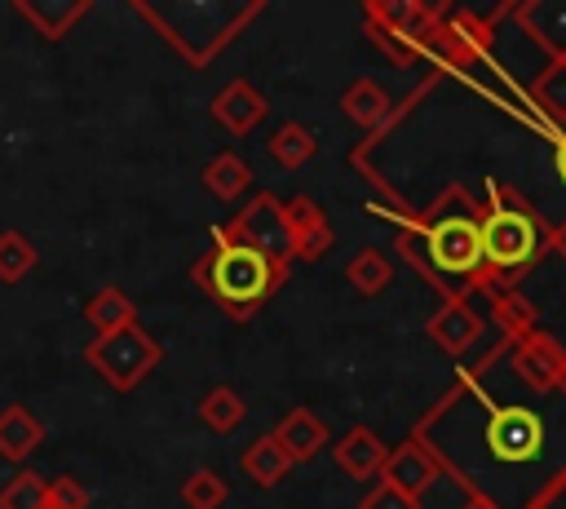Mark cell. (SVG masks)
I'll use <instances>...</instances> for the list:
<instances>
[{
    "instance_id": "20",
    "label": "cell",
    "mask_w": 566,
    "mask_h": 509,
    "mask_svg": "<svg viewBox=\"0 0 566 509\" xmlns=\"http://www.w3.org/2000/svg\"><path fill=\"white\" fill-rule=\"evenodd\" d=\"M84 319H88L93 336H111V332L137 323V305H133V297H128L124 288L106 283V288H97V292L84 301Z\"/></svg>"
},
{
    "instance_id": "28",
    "label": "cell",
    "mask_w": 566,
    "mask_h": 509,
    "mask_svg": "<svg viewBox=\"0 0 566 509\" xmlns=\"http://www.w3.org/2000/svg\"><path fill=\"white\" fill-rule=\"evenodd\" d=\"M226 496H230V487H226V478L217 469H195L181 482V505L186 509H221Z\"/></svg>"
},
{
    "instance_id": "27",
    "label": "cell",
    "mask_w": 566,
    "mask_h": 509,
    "mask_svg": "<svg viewBox=\"0 0 566 509\" xmlns=\"http://www.w3.org/2000/svg\"><path fill=\"white\" fill-rule=\"evenodd\" d=\"M40 266V248L22 230H0V283H22Z\"/></svg>"
},
{
    "instance_id": "11",
    "label": "cell",
    "mask_w": 566,
    "mask_h": 509,
    "mask_svg": "<svg viewBox=\"0 0 566 509\" xmlns=\"http://www.w3.org/2000/svg\"><path fill=\"white\" fill-rule=\"evenodd\" d=\"M504 18L548 53V62H566V0H517L504 4Z\"/></svg>"
},
{
    "instance_id": "6",
    "label": "cell",
    "mask_w": 566,
    "mask_h": 509,
    "mask_svg": "<svg viewBox=\"0 0 566 509\" xmlns=\"http://www.w3.org/2000/svg\"><path fill=\"white\" fill-rule=\"evenodd\" d=\"M84 363L115 389V394H128L137 389L159 363H164V345L142 328V323H128L111 336H93L84 345Z\"/></svg>"
},
{
    "instance_id": "34",
    "label": "cell",
    "mask_w": 566,
    "mask_h": 509,
    "mask_svg": "<svg viewBox=\"0 0 566 509\" xmlns=\"http://www.w3.org/2000/svg\"><path fill=\"white\" fill-rule=\"evenodd\" d=\"M548 248H553V252H557V257L566 261V226H557V230H548Z\"/></svg>"
},
{
    "instance_id": "12",
    "label": "cell",
    "mask_w": 566,
    "mask_h": 509,
    "mask_svg": "<svg viewBox=\"0 0 566 509\" xmlns=\"http://www.w3.org/2000/svg\"><path fill=\"white\" fill-rule=\"evenodd\" d=\"M509 345V359H513V372L539 389H553V385H566V350L548 336V332H526L517 341H504Z\"/></svg>"
},
{
    "instance_id": "16",
    "label": "cell",
    "mask_w": 566,
    "mask_h": 509,
    "mask_svg": "<svg viewBox=\"0 0 566 509\" xmlns=\"http://www.w3.org/2000/svg\"><path fill=\"white\" fill-rule=\"evenodd\" d=\"M270 438L283 447V456L296 465V460H310V456H318L323 447H327V420L318 416V412H310V407H292L274 429H270Z\"/></svg>"
},
{
    "instance_id": "23",
    "label": "cell",
    "mask_w": 566,
    "mask_h": 509,
    "mask_svg": "<svg viewBox=\"0 0 566 509\" xmlns=\"http://www.w3.org/2000/svg\"><path fill=\"white\" fill-rule=\"evenodd\" d=\"M239 469H243L256 487H274V482L292 469V460L283 456V447H279L270 434H261L256 443H248V447L239 451Z\"/></svg>"
},
{
    "instance_id": "13",
    "label": "cell",
    "mask_w": 566,
    "mask_h": 509,
    "mask_svg": "<svg viewBox=\"0 0 566 509\" xmlns=\"http://www.w3.org/2000/svg\"><path fill=\"white\" fill-rule=\"evenodd\" d=\"M433 478H438V460H433V456L424 451V443H416L411 434H407L394 451H385V465H380V482H385V487H394V491L420 500L424 487H433Z\"/></svg>"
},
{
    "instance_id": "4",
    "label": "cell",
    "mask_w": 566,
    "mask_h": 509,
    "mask_svg": "<svg viewBox=\"0 0 566 509\" xmlns=\"http://www.w3.org/2000/svg\"><path fill=\"white\" fill-rule=\"evenodd\" d=\"M287 274H292V266L270 261L265 252L226 239L217 226H212V248L190 266V279L203 288V297H212L239 323L252 319L274 297V288L287 283Z\"/></svg>"
},
{
    "instance_id": "18",
    "label": "cell",
    "mask_w": 566,
    "mask_h": 509,
    "mask_svg": "<svg viewBox=\"0 0 566 509\" xmlns=\"http://www.w3.org/2000/svg\"><path fill=\"white\" fill-rule=\"evenodd\" d=\"M44 443V425L27 403H4L0 407V456L4 460H27Z\"/></svg>"
},
{
    "instance_id": "2",
    "label": "cell",
    "mask_w": 566,
    "mask_h": 509,
    "mask_svg": "<svg viewBox=\"0 0 566 509\" xmlns=\"http://www.w3.org/2000/svg\"><path fill=\"white\" fill-rule=\"evenodd\" d=\"M376 217L398 226V248L402 257L442 292V297H464L473 292L486 270H482V243H478V212L482 204L464 195L460 186H447L429 208H371Z\"/></svg>"
},
{
    "instance_id": "30",
    "label": "cell",
    "mask_w": 566,
    "mask_h": 509,
    "mask_svg": "<svg viewBox=\"0 0 566 509\" xmlns=\"http://www.w3.org/2000/svg\"><path fill=\"white\" fill-rule=\"evenodd\" d=\"M40 509H88V491L75 474H57L44 491V505Z\"/></svg>"
},
{
    "instance_id": "3",
    "label": "cell",
    "mask_w": 566,
    "mask_h": 509,
    "mask_svg": "<svg viewBox=\"0 0 566 509\" xmlns=\"http://www.w3.org/2000/svg\"><path fill=\"white\" fill-rule=\"evenodd\" d=\"M133 13L164 35L181 62H190L195 71H203L226 44H234V35H243V27H252L265 4L261 0H133Z\"/></svg>"
},
{
    "instance_id": "29",
    "label": "cell",
    "mask_w": 566,
    "mask_h": 509,
    "mask_svg": "<svg viewBox=\"0 0 566 509\" xmlns=\"http://www.w3.org/2000/svg\"><path fill=\"white\" fill-rule=\"evenodd\" d=\"M49 482L35 469H18L4 487H0V509H40L44 505Z\"/></svg>"
},
{
    "instance_id": "1",
    "label": "cell",
    "mask_w": 566,
    "mask_h": 509,
    "mask_svg": "<svg viewBox=\"0 0 566 509\" xmlns=\"http://www.w3.org/2000/svg\"><path fill=\"white\" fill-rule=\"evenodd\" d=\"M411 438L491 509H535L566 478V385L539 389L513 372L495 341L455 372L442 398L411 425Z\"/></svg>"
},
{
    "instance_id": "9",
    "label": "cell",
    "mask_w": 566,
    "mask_h": 509,
    "mask_svg": "<svg viewBox=\"0 0 566 509\" xmlns=\"http://www.w3.org/2000/svg\"><path fill=\"white\" fill-rule=\"evenodd\" d=\"M469 297L478 301V310L486 314V323H495L500 341H517V336L535 332V319H539V314H535V301H531L526 292H517L513 283L486 274Z\"/></svg>"
},
{
    "instance_id": "31",
    "label": "cell",
    "mask_w": 566,
    "mask_h": 509,
    "mask_svg": "<svg viewBox=\"0 0 566 509\" xmlns=\"http://www.w3.org/2000/svg\"><path fill=\"white\" fill-rule=\"evenodd\" d=\"M358 509H420V500H411V496H402V491H394V487H371L367 496H363V505Z\"/></svg>"
},
{
    "instance_id": "32",
    "label": "cell",
    "mask_w": 566,
    "mask_h": 509,
    "mask_svg": "<svg viewBox=\"0 0 566 509\" xmlns=\"http://www.w3.org/2000/svg\"><path fill=\"white\" fill-rule=\"evenodd\" d=\"M535 509H566V478L557 482V487H548L544 496H539V505Z\"/></svg>"
},
{
    "instance_id": "5",
    "label": "cell",
    "mask_w": 566,
    "mask_h": 509,
    "mask_svg": "<svg viewBox=\"0 0 566 509\" xmlns=\"http://www.w3.org/2000/svg\"><path fill=\"white\" fill-rule=\"evenodd\" d=\"M478 243H482V270L491 279L513 283L548 248V226L535 217V208L517 190H509L504 181L491 177L486 204L478 212Z\"/></svg>"
},
{
    "instance_id": "22",
    "label": "cell",
    "mask_w": 566,
    "mask_h": 509,
    "mask_svg": "<svg viewBox=\"0 0 566 509\" xmlns=\"http://www.w3.org/2000/svg\"><path fill=\"white\" fill-rule=\"evenodd\" d=\"M199 181L217 195V199H226V204H234L239 195H248V186H252V168L234 155V150H221V155H212L208 164H203V173H199Z\"/></svg>"
},
{
    "instance_id": "10",
    "label": "cell",
    "mask_w": 566,
    "mask_h": 509,
    "mask_svg": "<svg viewBox=\"0 0 566 509\" xmlns=\"http://www.w3.org/2000/svg\"><path fill=\"white\" fill-rule=\"evenodd\" d=\"M283 230H287V257H292V261H318V257H327L332 243H336L327 212H323L310 195H292V199L283 204Z\"/></svg>"
},
{
    "instance_id": "8",
    "label": "cell",
    "mask_w": 566,
    "mask_h": 509,
    "mask_svg": "<svg viewBox=\"0 0 566 509\" xmlns=\"http://www.w3.org/2000/svg\"><path fill=\"white\" fill-rule=\"evenodd\" d=\"M424 332H429V341H433L438 350H447L451 359H464V354H473V350L482 345V336H486V314L478 310V301H473L469 292H464V297H442L438 310L429 314Z\"/></svg>"
},
{
    "instance_id": "15",
    "label": "cell",
    "mask_w": 566,
    "mask_h": 509,
    "mask_svg": "<svg viewBox=\"0 0 566 509\" xmlns=\"http://www.w3.org/2000/svg\"><path fill=\"white\" fill-rule=\"evenodd\" d=\"M93 13V0H13V18L27 22L40 40H66L80 18Z\"/></svg>"
},
{
    "instance_id": "17",
    "label": "cell",
    "mask_w": 566,
    "mask_h": 509,
    "mask_svg": "<svg viewBox=\"0 0 566 509\" xmlns=\"http://www.w3.org/2000/svg\"><path fill=\"white\" fill-rule=\"evenodd\" d=\"M332 460L340 465V474H349L354 482H363V478H376V474H380V465H385V443H380L367 425H354V429H345V434L332 443Z\"/></svg>"
},
{
    "instance_id": "24",
    "label": "cell",
    "mask_w": 566,
    "mask_h": 509,
    "mask_svg": "<svg viewBox=\"0 0 566 509\" xmlns=\"http://www.w3.org/2000/svg\"><path fill=\"white\" fill-rule=\"evenodd\" d=\"M340 111H345V120H354L358 128H376V124L389 115V93H385L376 80H354V84L340 93Z\"/></svg>"
},
{
    "instance_id": "21",
    "label": "cell",
    "mask_w": 566,
    "mask_h": 509,
    "mask_svg": "<svg viewBox=\"0 0 566 509\" xmlns=\"http://www.w3.org/2000/svg\"><path fill=\"white\" fill-rule=\"evenodd\" d=\"M265 150H270V159L279 164V168H287V173H296V168H305L310 159H314V150H318V137L301 124V120H283L270 137H265Z\"/></svg>"
},
{
    "instance_id": "7",
    "label": "cell",
    "mask_w": 566,
    "mask_h": 509,
    "mask_svg": "<svg viewBox=\"0 0 566 509\" xmlns=\"http://www.w3.org/2000/svg\"><path fill=\"white\" fill-rule=\"evenodd\" d=\"M217 230H221L226 239L243 243V248L265 252L270 261L292 266V257H287V230H283V199H274L270 190H256V195H252L230 221H221Z\"/></svg>"
},
{
    "instance_id": "33",
    "label": "cell",
    "mask_w": 566,
    "mask_h": 509,
    "mask_svg": "<svg viewBox=\"0 0 566 509\" xmlns=\"http://www.w3.org/2000/svg\"><path fill=\"white\" fill-rule=\"evenodd\" d=\"M553 168H557V177L566 181V128L553 137Z\"/></svg>"
},
{
    "instance_id": "35",
    "label": "cell",
    "mask_w": 566,
    "mask_h": 509,
    "mask_svg": "<svg viewBox=\"0 0 566 509\" xmlns=\"http://www.w3.org/2000/svg\"><path fill=\"white\" fill-rule=\"evenodd\" d=\"M460 509H491V505H486V500H473V496H469V500H464Z\"/></svg>"
},
{
    "instance_id": "25",
    "label": "cell",
    "mask_w": 566,
    "mask_h": 509,
    "mask_svg": "<svg viewBox=\"0 0 566 509\" xmlns=\"http://www.w3.org/2000/svg\"><path fill=\"white\" fill-rule=\"evenodd\" d=\"M243 416H248V403H243V394L230 389V385H212V389L199 398V420H203L212 434H230V429H239Z\"/></svg>"
},
{
    "instance_id": "19",
    "label": "cell",
    "mask_w": 566,
    "mask_h": 509,
    "mask_svg": "<svg viewBox=\"0 0 566 509\" xmlns=\"http://www.w3.org/2000/svg\"><path fill=\"white\" fill-rule=\"evenodd\" d=\"M531 111L562 133L566 128V62H544L531 80Z\"/></svg>"
},
{
    "instance_id": "26",
    "label": "cell",
    "mask_w": 566,
    "mask_h": 509,
    "mask_svg": "<svg viewBox=\"0 0 566 509\" xmlns=\"http://www.w3.org/2000/svg\"><path fill=\"white\" fill-rule=\"evenodd\" d=\"M345 279L354 283V292L376 297V292H385V288L394 283V261H389L380 248H363V252H354V257L345 261Z\"/></svg>"
},
{
    "instance_id": "14",
    "label": "cell",
    "mask_w": 566,
    "mask_h": 509,
    "mask_svg": "<svg viewBox=\"0 0 566 509\" xmlns=\"http://www.w3.org/2000/svg\"><path fill=\"white\" fill-rule=\"evenodd\" d=\"M212 120L230 133V137H243V133H252L265 115H270V102H265V93L256 89V84H248V80H230L217 97H212Z\"/></svg>"
}]
</instances>
